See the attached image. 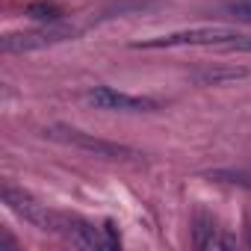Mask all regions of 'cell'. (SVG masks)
<instances>
[{
    "label": "cell",
    "instance_id": "cell-5",
    "mask_svg": "<svg viewBox=\"0 0 251 251\" xmlns=\"http://www.w3.org/2000/svg\"><path fill=\"white\" fill-rule=\"evenodd\" d=\"M86 100L95 109H106V112H157L160 109V103L154 98L127 95V92H118L112 86H95V89H89Z\"/></svg>",
    "mask_w": 251,
    "mask_h": 251
},
{
    "label": "cell",
    "instance_id": "cell-9",
    "mask_svg": "<svg viewBox=\"0 0 251 251\" xmlns=\"http://www.w3.org/2000/svg\"><path fill=\"white\" fill-rule=\"evenodd\" d=\"M225 12L242 24H251V0H230V3H225Z\"/></svg>",
    "mask_w": 251,
    "mask_h": 251
},
{
    "label": "cell",
    "instance_id": "cell-3",
    "mask_svg": "<svg viewBox=\"0 0 251 251\" xmlns=\"http://www.w3.org/2000/svg\"><path fill=\"white\" fill-rule=\"evenodd\" d=\"M45 136L53 139V142H62V145H71L77 151H89L95 157H106V160H139V151H133L127 145L98 139V136L83 133L77 127H65V124H50V127H45Z\"/></svg>",
    "mask_w": 251,
    "mask_h": 251
},
{
    "label": "cell",
    "instance_id": "cell-7",
    "mask_svg": "<svg viewBox=\"0 0 251 251\" xmlns=\"http://www.w3.org/2000/svg\"><path fill=\"white\" fill-rule=\"evenodd\" d=\"M192 239H195V248H230L233 242L227 236H222V227H216V222L210 216H198L195 219V227H192Z\"/></svg>",
    "mask_w": 251,
    "mask_h": 251
},
{
    "label": "cell",
    "instance_id": "cell-2",
    "mask_svg": "<svg viewBox=\"0 0 251 251\" xmlns=\"http://www.w3.org/2000/svg\"><path fill=\"white\" fill-rule=\"evenodd\" d=\"M3 204L15 213V216H21L24 222H30L33 227H39V230H45V233H62V227H65V216L68 213H56V210H50L48 204H42V201H36L33 195H27L24 189H15V186H3Z\"/></svg>",
    "mask_w": 251,
    "mask_h": 251
},
{
    "label": "cell",
    "instance_id": "cell-1",
    "mask_svg": "<svg viewBox=\"0 0 251 251\" xmlns=\"http://www.w3.org/2000/svg\"><path fill=\"white\" fill-rule=\"evenodd\" d=\"M242 33L233 30V27H189V30L154 36V39H139V42H133V48H139V50H157V48H227Z\"/></svg>",
    "mask_w": 251,
    "mask_h": 251
},
{
    "label": "cell",
    "instance_id": "cell-11",
    "mask_svg": "<svg viewBox=\"0 0 251 251\" xmlns=\"http://www.w3.org/2000/svg\"><path fill=\"white\" fill-rule=\"evenodd\" d=\"M222 50H239V53H251V36H239L233 45H227V48H222Z\"/></svg>",
    "mask_w": 251,
    "mask_h": 251
},
{
    "label": "cell",
    "instance_id": "cell-4",
    "mask_svg": "<svg viewBox=\"0 0 251 251\" xmlns=\"http://www.w3.org/2000/svg\"><path fill=\"white\" fill-rule=\"evenodd\" d=\"M77 30L68 27V24H50V27H36V30H21V33H9L3 36L0 48L3 53H27V50H42V48H50V45H59V42H68L74 39Z\"/></svg>",
    "mask_w": 251,
    "mask_h": 251
},
{
    "label": "cell",
    "instance_id": "cell-10",
    "mask_svg": "<svg viewBox=\"0 0 251 251\" xmlns=\"http://www.w3.org/2000/svg\"><path fill=\"white\" fill-rule=\"evenodd\" d=\"M210 177L227 180V183H239V186H251V175H245V172H213Z\"/></svg>",
    "mask_w": 251,
    "mask_h": 251
},
{
    "label": "cell",
    "instance_id": "cell-8",
    "mask_svg": "<svg viewBox=\"0 0 251 251\" xmlns=\"http://www.w3.org/2000/svg\"><path fill=\"white\" fill-rule=\"evenodd\" d=\"M27 15L36 18V21H59L62 18V9L56 3H30L27 6Z\"/></svg>",
    "mask_w": 251,
    "mask_h": 251
},
{
    "label": "cell",
    "instance_id": "cell-6",
    "mask_svg": "<svg viewBox=\"0 0 251 251\" xmlns=\"http://www.w3.org/2000/svg\"><path fill=\"white\" fill-rule=\"evenodd\" d=\"M245 77H251V71L236 68V65H213V68L192 71V80L198 86H227V83H236V80H245Z\"/></svg>",
    "mask_w": 251,
    "mask_h": 251
}]
</instances>
